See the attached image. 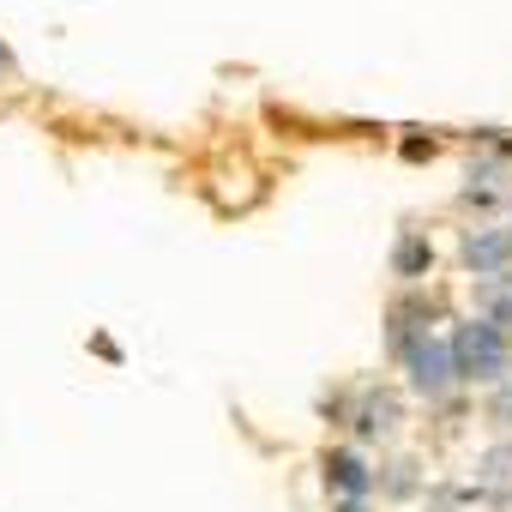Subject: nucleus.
I'll list each match as a JSON object with an SVG mask.
<instances>
[{"mask_svg": "<svg viewBox=\"0 0 512 512\" xmlns=\"http://www.w3.org/2000/svg\"><path fill=\"white\" fill-rule=\"evenodd\" d=\"M446 350H452L458 380H500V374H506V332H500V326H488V320L458 326Z\"/></svg>", "mask_w": 512, "mask_h": 512, "instance_id": "1", "label": "nucleus"}, {"mask_svg": "<svg viewBox=\"0 0 512 512\" xmlns=\"http://www.w3.org/2000/svg\"><path fill=\"white\" fill-rule=\"evenodd\" d=\"M452 380H458V368H452V350L422 338V344L410 350V386H416L422 398H446V392H452Z\"/></svg>", "mask_w": 512, "mask_h": 512, "instance_id": "2", "label": "nucleus"}, {"mask_svg": "<svg viewBox=\"0 0 512 512\" xmlns=\"http://www.w3.org/2000/svg\"><path fill=\"white\" fill-rule=\"evenodd\" d=\"M464 260L476 266V272H500L506 260H512V229H476L470 241H464Z\"/></svg>", "mask_w": 512, "mask_h": 512, "instance_id": "3", "label": "nucleus"}, {"mask_svg": "<svg viewBox=\"0 0 512 512\" xmlns=\"http://www.w3.org/2000/svg\"><path fill=\"white\" fill-rule=\"evenodd\" d=\"M476 488L488 500H512V446H488L476 458Z\"/></svg>", "mask_w": 512, "mask_h": 512, "instance_id": "4", "label": "nucleus"}, {"mask_svg": "<svg viewBox=\"0 0 512 512\" xmlns=\"http://www.w3.org/2000/svg\"><path fill=\"white\" fill-rule=\"evenodd\" d=\"M476 308L488 314V326H512V278H482L476 284Z\"/></svg>", "mask_w": 512, "mask_h": 512, "instance_id": "5", "label": "nucleus"}, {"mask_svg": "<svg viewBox=\"0 0 512 512\" xmlns=\"http://www.w3.org/2000/svg\"><path fill=\"white\" fill-rule=\"evenodd\" d=\"M326 482H338L350 500L368 494V470H362V458H350V452H332V458H326Z\"/></svg>", "mask_w": 512, "mask_h": 512, "instance_id": "6", "label": "nucleus"}, {"mask_svg": "<svg viewBox=\"0 0 512 512\" xmlns=\"http://www.w3.org/2000/svg\"><path fill=\"white\" fill-rule=\"evenodd\" d=\"M392 422H398V404H392V398H368V404H362V422H356V428H362V434L374 440V434H392Z\"/></svg>", "mask_w": 512, "mask_h": 512, "instance_id": "7", "label": "nucleus"}, {"mask_svg": "<svg viewBox=\"0 0 512 512\" xmlns=\"http://www.w3.org/2000/svg\"><path fill=\"white\" fill-rule=\"evenodd\" d=\"M428 260H434V253H428L422 241H404V247H398V272H404V278H416Z\"/></svg>", "mask_w": 512, "mask_h": 512, "instance_id": "8", "label": "nucleus"}, {"mask_svg": "<svg viewBox=\"0 0 512 512\" xmlns=\"http://www.w3.org/2000/svg\"><path fill=\"white\" fill-rule=\"evenodd\" d=\"M494 422H506V428H512V386H506V392L494 398Z\"/></svg>", "mask_w": 512, "mask_h": 512, "instance_id": "9", "label": "nucleus"}, {"mask_svg": "<svg viewBox=\"0 0 512 512\" xmlns=\"http://www.w3.org/2000/svg\"><path fill=\"white\" fill-rule=\"evenodd\" d=\"M7 73H13V49H7V43H0V79H7Z\"/></svg>", "mask_w": 512, "mask_h": 512, "instance_id": "10", "label": "nucleus"}, {"mask_svg": "<svg viewBox=\"0 0 512 512\" xmlns=\"http://www.w3.org/2000/svg\"><path fill=\"white\" fill-rule=\"evenodd\" d=\"M338 512H362V500H344V506H338Z\"/></svg>", "mask_w": 512, "mask_h": 512, "instance_id": "11", "label": "nucleus"}]
</instances>
